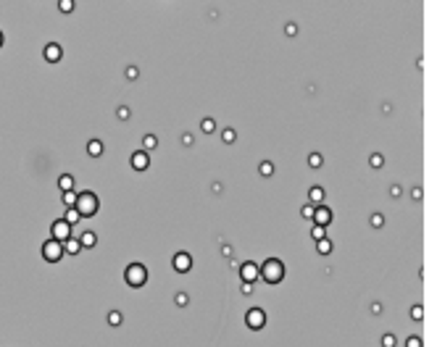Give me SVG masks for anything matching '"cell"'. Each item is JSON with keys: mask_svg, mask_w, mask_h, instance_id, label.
I'll list each match as a JSON object with an SVG mask.
<instances>
[{"mask_svg": "<svg viewBox=\"0 0 437 347\" xmlns=\"http://www.w3.org/2000/svg\"><path fill=\"white\" fill-rule=\"evenodd\" d=\"M261 279L266 284H279L285 279V263H282L279 258H266L264 263H261Z\"/></svg>", "mask_w": 437, "mask_h": 347, "instance_id": "1", "label": "cell"}, {"mask_svg": "<svg viewBox=\"0 0 437 347\" xmlns=\"http://www.w3.org/2000/svg\"><path fill=\"white\" fill-rule=\"evenodd\" d=\"M98 205H101V200H98L95 192H79V197H76V211H79L82 219H93L98 213Z\"/></svg>", "mask_w": 437, "mask_h": 347, "instance_id": "2", "label": "cell"}, {"mask_svg": "<svg viewBox=\"0 0 437 347\" xmlns=\"http://www.w3.org/2000/svg\"><path fill=\"white\" fill-rule=\"evenodd\" d=\"M124 279L129 287H142L145 282H148V268L142 263H129L127 271H124Z\"/></svg>", "mask_w": 437, "mask_h": 347, "instance_id": "3", "label": "cell"}, {"mask_svg": "<svg viewBox=\"0 0 437 347\" xmlns=\"http://www.w3.org/2000/svg\"><path fill=\"white\" fill-rule=\"evenodd\" d=\"M61 255H64V245H61V242H56L53 237H50L48 242H42V258L48 260V263H58Z\"/></svg>", "mask_w": 437, "mask_h": 347, "instance_id": "4", "label": "cell"}, {"mask_svg": "<svg viewBox=\"0 0 437 347\" xmlns=\"http://www.w3.org/2000/svg\"><path fill=\"white\" fill-rule=\"evenodd\" d=\"M50 234H53V240L56 242H68L71 240V223H68L66 219H61V221H53V226H50Z\"/></svg>", "mask_w": 437, "mask_h": 347, "instance_id": "5", "label": "cell"}, {"mask_svg": "<svg viewBox=\"0 0 437 347\" xmlns=\"http://www.w3.org/2000/svg\"><path fill=\"white\" fill-rule=\"evenodd\" d=\"M245 323H248V329H264L266 326V313L261 311V308H250L248 315H245Z\"/></svg>", "mask_w": 437, "mask_h": 347, "instance_id": "6", "label": "cell"}, {"mask_svg": "<svg viewBox=\"0 0 437 347\" xmlns=\"http://www.w3.org/2000/svg\"><path fill=\"white\" fill-rule=\"evenodd\" d=\"M332 219H335V213L329 211L327 205H316V211H313V226H329L332 223Z\"/></svg>", "mask_w": 437, "mask_h": 347, "instance_id": "7", "label": "cell"}, {"mask_svg": "<svg viewBox=\"0 0 437 347\" xmlns=\"http://www.w3.org/2000/svg\"><path fill=\"white\" fill-rule=\"evenodd\" d=\"M240 276H242V284H253L261 276V266H256V263H242L240 266Z\"/></svg>", "mask_w": 437, "mask_h": 347, "instance_id": "8", "label": "cell"}, {"mask_svg": "<svg viewBox=\"0 0 437 347\" xmlns=\"http://www.w3.org/2000/svg\"><path fill=\"white\" fill-rule=\"evenodd\" d=\"M174 268H177L179 274H187L190 268H193V258H190L187 252H177V255H174Z\"/></svg>", "mask_w": 437, "mask_h": 347, "instance_id": "9", "label": "cell"}, {"mask_svg": "<svg viewBox=\"0 0 437 347\" xmlns=\"http://www.w3.org/2000/svg\"><path fill=\"white\" fill-rule=\"evenodd\" d=\"M148 166H150L148 153H145V150H137L134 156H132V168H134V171H145Z\"/></svg>", "mask_w": 437, "mask_h": 347, "instance_id": "10", "label": "cell"}, {"mask_svg": "<svg viewBox=\"0 0 437 347\" xmlns=\"http://www.w3.org/2000/svg\"><path fill=\"white\" fill-rule=\"evenodd\" d=\"M61 56H64V50H61V45L56 42H50V45H45V61H50V63H58Z\"/></svg>", "mask_w": 437, "mask_h": 347, "instance_id": "11", "label": "cell"}, {"mask_svg": "<svg viewBox=\"0 0 437 347\" xmlns=\"http://www.w3.org/2000/svg\"><path fill=\"white\" fill-rule=\"evenodd\" d=\"M58 187L64 189V192H71V189H74V176H71V174L58 176Z\"/></svg>", "mask_w": 437, "mask_h": 347, "instance_id": "12", "label": "cell"}, {"mask_svg": "<svg viewBox=\"0 0 437 347\" xmlns=\"http://www.w3.org/2000/svg\"><path fill=\"white\" fill-rule=\"evenodd\" d=\"M79 250H82V242H79V240H74V237H71L68 242H64V252H68V255H76Z\"/></svg>", "mask_w": 437, "mask_h": 347, "instance_id": "13", "label": "cell"}, {"mask_svg": "<svg viewBox=\"0 0 437 347\" xmlns=\"http://www.w3.org/2000/svg\"><path fill=\"white\" fill-rule=\"evenodd\" d=\"M308 200H311V203H316V205H321V200H324V189H321V187H311L308 189Z\"/></svg>", "mask_w": 437, "mask_h": 347, "instance_id": "14", "label": "cell"}, {"mask_svg": "<svg viewBox=\"0 0 437 347\" xmlns=\"http://www.w3.org/2000/svg\"><path fill=\"white\" fill-rule=\"evenodd\" d=\"M87 153H90V156H101V153H103V142L101 140H90L87 142Z\"/></svg>", "mask_w": 437, "mask_h": 347, "instance_id": "15", "label": "cell"}, {"mask_svg": "<svg viewBox=\"0 0 437 347\" xmlns=\"http://www.w3.org/2000/svg\"><path fill=\"white\" fill-rule=\"evenodd\" d=\"M79 242H82V248H93V245L98 242V237L93 234V231H84V234L79 237Z\"/></svg>", "mask_w": 437, "mask_h": 347, "instance_id": "16", "label": "cell"}, {"mask_svg": "<svg viewBox=\"0 0 437 347\" xmlns=\"http://www.w3.org/2000/svg\"><path fill=\"white\" fill-rule=\"evenodd\" d=\"M316 250L321 252V255H329V252H332V242L324 237V240H319V248H316Z\"/></svg>", "mask_w": 437, "mask_h": 347, "instance_id": "17", "label": "cell"}, {"mask_svg": "<svg viewBox=\"0 0 437 347\" xmlns=\"http://www.w3.org/2000/svg\"><path fill=\"white\" fill-rule=\"evenodd\" d=\"M76 197H79V195H76L74 189H71V192H64V203H66L68 208H74V205H76Z\"/></svg>", "mask_w": 437, "mask_h": 347, "instance_id": "18", "label": "cell"}, {"mask_svg": "<svg viewBox=\"0 0 437 347\" xmlns=\"http://www.w3.org/2000/svg\"><path fill=\"white\" fill-rule=\"evenodd\" d=\"M79 219H82V216H79V211H76V208H68V213H66V221H68V223H76Z\"/></svg>", "mask_w": 437, "mask_h": 347, "instance_id": "19", "label": "cell"}, {"mask_svg": "<svg viewBox=\"0 0 437 347\" xmlns=\"http://www.w3.org/2000/svg\"><path fill=\"white\" fill-rule=\"evenodd\" d=\"M311 234H313V240H316V242H319V240H324V234H327V229H324V226H313V229H311Z\"/></svg>", "mask_w": 437, "mask_h": 347, "instance_id": "20", "label": "cell"}, {"mask_svg": "<svg viewBox=\"0 0 437 347\" xmlns=\"http://www.w3.org/2000/svg\"><path fill=\"white\" fill-rule=\"evenodd\" d=\"M142 145H145V150H153V148H156V145H158V142H156V137H153V134H145V140H142Z\"/></svg>", "mask_w": 437, "mask_h": 347, "instance_id": "21", "label": "cell"}, {"mask_svg": "<svg viewBox=\"0 0 437 347\" xmlns=\"http://www.w3.org/2000/svg\"><path fill=\"white\" fill-rule=\"evenodd\" d=\"M108 323H111V326H119V323H121V313L111 311V313H108Z\"/></svg>", "mask_w": 437, "mask_h": 347, "instance_id": "22", "label": "cell"}, {"mask_svg": "<svg viewBox=\"0 0 437 347\" xmlns=\"http://www.w3.org/2000/svg\"><path fill=\"white\" fill-rule=\"evenodd\" d=\"M395 342H398V339H395L393 334H385V337H382V347H395Z\"/></svg>", "mask_w": 437, "mask_h": 347, "instance_id": "23", "label": "cell"}, {"mask_svg": "<svg viewBox=\"0 0 437 347\" xmlns=\"http://www.w3.org/2000/svg\"><path fill=\"white\" fill-rule=\"evenodd\" d=\"M201 129L205 134H211L213 132V119H203V124H201Z\"/></svg>", "mask_w": 437, "mask_h": 347, "instance_id": "24", "label": "cell"}, {"mask_svg": "<svg viewBox=\"0 0 437 347\" xmlns=\"http://www.w3.org/2000/svg\"><path fill=\"white\" fill-rule=\"evenodd\" d=\"M421 315H424V313H421V305H413L411 308V318L413 321H421Z\"/></svg>", "mask_w": 437, "mask_h": 347, "instance_id": "25", "label": "cell"}, {"mask_svg": "<svg viewBox=\"0 0 437 347\" xmlns=\"http://www.w3.org/2000/svg\"><path fill=\"white\" fill-rule=\"evenodd\" d=\"M261 174H264V176H271V174H274V166H271V163H264V166H261Z\"/></svg>", "mask_w": 437, "mask_h": 347, "instance_id": "26", "label": "cell"}, {"mask_svg": "<svg viewBox=\"0 0 437 347\" xmlns=\"http://www.w3.org/2000/svg\"><path fill=\"white\" fill-rule=\"evenodd\" d=\"M308 163H311L313 168H319V166H321V156H316V153H313V156L308 158Z\"/></svg>", "mask_w": 437, "mask_h": 347, "instance_id": "27", "label": "cell"}, {"mask_svg": "<svg viewBox=\"0 0 437 347\" xmlns=\"http://www.w3.org/2000/svg\"><path fill=\"white\" fill-rule=\"evenodd\" d=\"M405 347H421V339H419V337H408V342H405Z\"/></svg>", "mask_w": 437, "mask_h": 347, "instance_id": "28", "label": "cell"}, {"mask_svg": "<svg viewBox=\"0 0 437 347\" xmlns=\"http://www.w3.org/2000/svg\"><path fill=\"white\" fill-rule=\"evenodd\" d=\"M313 211H316V205H305L303 208V216H305V219H313Z\"/></svg>", "mask_w": 437, "mask_h": 347, "instance_id": "29", "label": "cell"}, {"mask_svg": "<svg viewBox=\"0 0 437 347\" xmlns=\"http://www.w3.org/2000/svg\"><path fill=\"white\" fill-rule=\"evenodd\" d=\"M221 137H224V142H232V140H235V132H232V129H227Z\"/></svg>", "mask_w": 437, "mask_h": 347, "instance_id": "30", "label": "cell"}, {"mask_svg": "<svg viewBox=\"0 0 437 347\" xmlns=\"http://www.w3.org/2000/svg\"><path fill=\"white\" fill-rule=\"evenodd\" d=\"M371 166L379 168V166H382V156H371Z\"/></svg>", "mask_w": 437, "mask_h": 347, "instance_id": "31", "label": "cell"}, {"mask_svg": "<svg viewBox=\"0 0 437 347\" xmlns=\"http://www.w3.org/2000/svg\"><path fill=\"white\" fill-rule=\"evenodd\" d=\"M382 221H385V219H382L379 213H377V216H371V223H374V226H382Z\"/></svg>", "mask_w": 437, "mask_h": 347, "instance_id": "32", "label": "cell"}, {"mask_svg": "<svg viewBox=\"0 0 437 347\" xmlns=\"http://www.w3.org/2000/svg\"><path fill=\"white\" fill-rule=\"evenodd\" d=\"M61 11H71V0H64V3H61Z\"/></svg>", "mask_w": 437, "mask_h": 347, "instance_id": "33", "label": "cell"}, {"mask_svg": "<svg viewBox=\"0 0 437 347\" xmlns=\"http://www.w3.org/2000/svg\"><path fill=\"white\" fill-rule=\"evenodd\" d=\"M177 305H187V295H177Z\"/></svg>", "mask_w": 437, "mask_h": 347, "instance_id": "34", "label": "cell"}, {"mask_svg": "<svg viewBox=\"0 0 437 347\" xmlns=\"http://www.w3.org/2000/svg\"><path fill=\"white\" fill-rule=\"evenodd\" d=\"M129 116V108H119V119H127Z\"/></svg>", "mask_w": 437, "mask_h": 347, "instance_id": "35", "label": "cell"}, {"mask_svg": "<svg viewBox=\"0 0 437 347\" xmlns=\"http://www.w3.org/2000/svg\"><path fill=\"white\" fill-rule=\"evenodd\" d=\"M0 48H3V32H0Z\"/></svg>", "mask_w": 437, "mask_h": 347, "instance_id": "36", "label": "cell"}]
</instances>
